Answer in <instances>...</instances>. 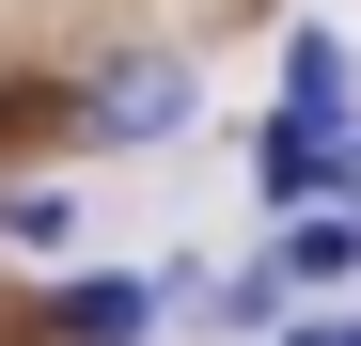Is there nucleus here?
<instances>
[{
	"instance_id": "obj_1",
	"label": "nucleus",
	"mask_w": 361,
	"mask_h": 346,
	"mask_svg": "<svg viewBox=\"0 0 361 346\" xmlns=\"http://www.w3.org/2000/svg\"><path fill=\"white\" fill-rule=\"evenodd\" d=\"M189 110H204V79L173 64V47H126V64H94V79H79V142H94V157H157Z\"/></svg>"
},
{
	"instance_id": "obj_2",
	"label": "nucleus",
	"mask_w": 361,
	"mask_h": 346,
	"mask_svg": "<svg viewBox=\"0 0 361 346\" xmlns=\"http://www.w3.org/2000/svg\"><path fill=\"white\" fill-rule=\"evenodd\" d=\"M330 157H345V126H314V110H267L252 189H267V205H314V189H330Z\"/></svg>"
},
{
	"instance_id": "obj_6",
	"label": "nucleus",
	"mask_w": 361,
	"mask_h": 346,
	"mask_svg": "<svg viewBox=\"0 0 361 346\" xmlns=\"http://www.w3.org/2000/svg\"><path fill=\"white\" fill-rule=\"evenodd\" d=\"M63 237H79L63 189H16V205H0V252H63Z\"/></svg>"
},
{
	"instance_id": "obj_9",
	"label": "nucleus",
	"mask_w": 361,
	"mask_h": 346,
	"mask_svg": "<svg viewBox=\"0 0 361 346\" xmlns=\"http://www.w3.org/2000/svg\"><path fill=\"white\" fill-rule=\"evenodd\" d=\"M330 346H361V315H330Z\"/></svg>"
},
{
	"instance_id": "obj_10",
	"label": "nucleus",
	"mask_w": 361,
	"mask_h": 346,
	"mask_svg": "<svg viewBox=\"0 0 361 346\" xmlns=\"http://www.w3.org/2000/svg\"><path fill=\"white\" fill-rule=\"evenodd\" d=\"M283 346H330V330H283Z\"/></svg>"
},
{
	"instance_id": "obj_7",
	"label": "nucleus",
	"mask_w": 361,
	"mask_h": 346,
	"mask_svg": "<svg viewBox=\"0 0 361 346\" xmlns=\"http://www.w3.org/2000/svg\"><path fill=\"white\" fill-rule=\"evenodd\" d=\"M330 205H345V220H361V126H345V157H330Z\"/></svg>"
},
{
	"instance_id": "obj_5",
	"label": "nucleus",
	"mask_w": 361,
	"mask_h": 346,
	"mask_svg": "<svg viewBox=\"0 0 361 346\" xmlns=\"http://www.w3.org/2000/svg\"><path fill=\"white\" fill-rule=\"evenodd\" d=\"M361 268V220L345 205H283V283H345Z\"/></svg>"
},
{
	"instance_id": "obj_4",
	"label": "nucleus",
	"mask_w": 361,
	"mask_h": 346,
	"mask_svg": "<svg viewBox=\"0 0 361 346\" xmlns=\"http://www.w3.org/2000/svg\"><path fill=\"white\" fill-rule=\"evenodd\" d=\"M283 110H314V126H361V47H345V32H298V47H283Z\"/></svg>"
},
{
	"instance_id": "obj_3",
	"label": "nucleus",
	"mask_w": 361,
	"mask_h": 346,
	"mask_svg": "<svg viewBox=\"0 0 361 346\" xmlns=\"http://www.w3.org/2000/svg\"><path fill=\"white\" fill-rule=\"evenodd\" d=\"M47 330H63V346H142V330H157V283L94 268V283H63V299H47Z\"/></svg>"
},
{
	"instance_id": "obj_8",
	"label": "nucleus",
	"mask_w": 361,
	"mask_h": 346,
	"mask_svg": "<svg viewBox=\"0 0 361 346\" xmlns=\"http://www.w3.org/2000/svg\"><path fill=\"white\" fill-rule=\"evenodd\" d=\"M0 126H32V95H16V79H0Z\"/></svg>"
}]
</instances>
